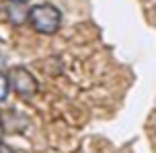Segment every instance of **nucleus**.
Here are the masks:
<instances>
[{"label": "nucleus", "instance_id": "1", "mask_svg": "<svg viewBox=\"0 0 156 153\" xmlns=\"http://www.w3.org/2000/svg\"><path fill=\"white\" fill-rule=\"evenodd\" d=\"M27 21L33 27V31H37L41 35H55L62 27V12L58 6L43 2V4H35L29 8Z\"/></svg>", "mask_w": 156, "mask_h": 153}, {"label": "nucleus", "instance_id": "2", "mask_svg": "<svg viewBox=\"0 0 156 153\" xmlns=\"http://www.w3.org/2000/svg\"><path fill=\"white\" fill-rule=\"evenodd\" d=\"M6 78H8V86L12 88V92H15L16 96L25 98V100L33 98L39 90V84H37V80H35V76H33L27 68H23V65L10 68Z\"/></svg>", "mask_w": 156, "mask_h": 153}, {"label": "nucleus", "instance_id": "3", "mask_svg": "<svg viewBox=\"0 0 156 153\" xmlns=\"http://www.w3.org/2000/svg\"><path fill=\"white\" fill-rule=\"evenodd\" d=\"M23 6V4H15V2H10V6H8V21L12 25H21L27 18V12H21L19 8Z\"/></svg>", "mask_w": 156, "mask_h": 153}, {"label": "nucleus", "instance_id": "4", "mask_svg": "<svg viewBox=\"0 0 156 153\" xmlns=\"http://www.w3.org/2000/svg\"><path fill=\"white\" fill-rule=\"evenodd\" d=\"M8 90H10V86H8V78L6 74L0 69V102H4L8 98Z\"/></svg>", "mask_w": 156, "mask_h": 153}, {"label": "nucleus", "instance_id": "5", "mask_svg": "<svg viewBox=\"0 0 156 153\" xmlns=\"http://www.w3.org/2000/svg\"><path fill=\"white\" fill-rule=\"evenodd\" d=\"M0 153H15V151H12L6 143H2V141H0Z\"/></svg>", "mask_w": 156, "mask_h": 153}, {"label": "nucleus", "instance_id": "6", "mask_svg": "<svg viewBox=\"0 0 156 153\" xmlns=\"http://www.w3.org/2000/svg\"><path fill=\"white\" fill-rule=\"evenodd\" d=\"M4 137V122H2V112H0V139Z\"/></svg>", "mask_w": 156, "mask_h": 153}, {"label": "nucleus", "instance_id": "7", "mask_svg": "<svg viewBox=\"0 0 156 153\" xmlns=\"http://www.w3.org/2000/svg\"><path fill=\"white\" fill-rule=\"evenodd\" d=\"M8 2H15V4H25V2H29V0H8Z\"/></svg>", "mask_w": 156, "mask_h": 153}]
</instances>
